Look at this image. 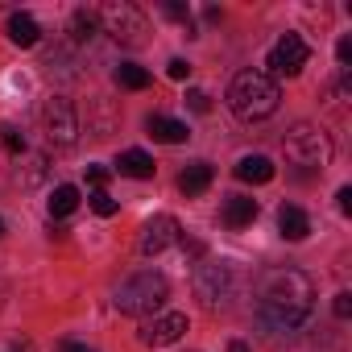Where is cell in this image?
I'll return each instance as SVG.
<instances>
[{"mask_svg":"<svg viewBox=\"0 0 352 352\" xmlns=\"http://www.w3.org/2000/svg\"><path fill=\"white\" fill-rule=\"evenodd\" d=\"M311 311H315V282L302 270L282 265V270H265L257 278V319L265 327L294 331Z\"/></svg>","mask_w":352,"mask_h":352,"instance_id":"6da1fadb","label":"cell"},{"mask_svg":"<svg viewBox=\"0 0 352 352\" xmlns=\"http://www.w3.org/2000/svg\"><path fill=\"white\" fill-rule=\"evenodd\" d=\"M278 104H282V87L265 71H241V75H232V83H228V108H232L236 120H249V124L253 120H270L278 112Z\"/></svg>","mask_w":352,"mask_h":352,"instance_id":"7a4b0ae2","label":"cell"},{"mask_svg":"<svg viewBox=\"0 0 352 352\" xmlns=\"http://www.w3.org/2000/svg\"><path fill=\"white\" fill-rule=\"evenodd\" d=\"M166 298H170V282H166V274H157V270H141V274H133V278H124L120 286H116V311L120 315H137V319H145V315H157L162 307H166Z\"/></svg>","mask_w":352,"mask_h":352,"instance_id":"3957f363","label":"cell"},{"mask_svg":"<svg viewBox=\"0 0 352 352\" xmlns=\"http://www.w3.org/2000/svg\"><path fill=\"white\" fill-rule=\"evenodd\" d=\"M282 149H286V162L298 166L302 174L327 170V166H331V153H336V149H331V137H327L319 124H311V120H298V124L286 133Z\"/></svg>","mask_w":352,"mask_h":352,"instance_id":"277c9868","label":"cell"},{"mask_svg":"<svg viewBox=\"0 0 352 352\" xmlns=\"http://www.w3.org/2000/svg\"><path fill=\"white\" fill-rule=\"evenodd\" d=\"M96 17H100L104 34H108L116 46H141V42H145V34H149L145 13H141L137 5H129V0H112V5H104Z\"/></svg>","mask_w":352,"mask_h":352,"instance_id":"5b68a950","label":"cell"},{"mask_svg":"<svg viewBox=\"0 0 352 352\" xmlns=\"http://www.w3.org/2000/svg\"><path fill=\"white\" fill-rule=\"evenodd\" d=\"M191 286H195V298H199L208 311H216V307H224V302L232 298V290H236V274H232L228 261H199Z\"/></svg>","mask_w":352,"mask_h":352,"instance_id":"8992f818","label":"cell"},{"mask_svg":"<svg viewBox=\"0 0 352 352\" xmlns=\"http://www.w3.org/2000/svg\"><path fill=\"white\" fill-rule=\"evenodd\" d=\"M42 129H46V141L54 149H71L79 141V112L67 96H50L46 108H42Z\"/></svg>","mask_w":352,"mask_h":352,"instance_id":"52a82bcc","label":"cell"},{"mask_svg":"<svg viewBox=\"0 0 352 352\" xmlns=\"http://www.w3.org/2000/svg\"><path fill=\"white\" fill-rule=\"evenodd\" d=\"M307 58H311V46L302 42V34H282L278 46H274L270 58H265V67H270L265 75H270V79H278V75L290 79V75H298V71L307 67Z\"/></svg>","mask_w":352,"mask_h":352,"instance_id":"ba28073f","label":"cell"},{"mask_svg":"<svg viewBox=\"0 0 352 352\" xmlns=\"http://www.w3.org/2000/svg\"><path fill=\"white\" fill-rule=\"evenodd\" d=\"M187 315L183 311H166V315H153L141 323V344L145 348H170V344H179L187 336Z\"/></svg>","mask_w":352,"mask_h":352,"instance_id":"9c48e42d","label":"cell"},{"mask_svg":"<svg viewBox=\"0 0 352 352\" xmlns=\"http://www.w3.org/2000/svg\"><path fill=\"white\" fill-rule=\"evenodd\" d=\"M183 241V224L174 220V216H153L145 228H141V241H137V249H141V257H157V253H166V249H174Z\"/></svg>","mask_w":352,"mask_h":352,"instance_id":"30bf717a","label":"cell"},{"mask_svg":"<svg viewBox=\"0 0 352 352\" xmlns=\"http://www.w3.org/2000/svg\"><path fill=\"white\" fill-rule=\"evenodd\" d=\"M232 174H236L241 183L265 187V183H274V174H278V170H274V162H270L265 153H245V157L236 162V170H232Z\"/></svg>","mask_w":352,"mask_h":352,"instance_id":"8fae6325","label":"cell"},{"mask_svg":"<svg viewBox=\"0 0 352 352\" xmlns=\"http://www.w3.org/2000/svg\"><path fill=\"white\" fill-rule=\"evenodd\" d=\"M257 199L253 195H228L224 199V212H220V220L228 224V228H249L253 220H257Z\"/></svg>","mask_w":352,"mask_h":352,"instance_id":"7c38bea8","label":"cell"},{"mask_svg":"<svg viewBox=\"0 0 352 352\" xmlns=\"http://www.w3.org/2000/svg\"><path fill=\"white\" fill-rule=\"evenodd\" d=\"M216 183V170H212V162H191L183 174H179V191L191 199V195H204L208 187Z\"/></svg>","mask_w":352,"mask_h":352,"instance_id":"4fadbf2b","label":"cell"},{"mask_svg":"<svg viewBox=\"0 0 352 352\" xmlns=\"http://www.w3.org/2000/svg\"><path fill=\"white\" fill-rule=\"evenodd\" d=\"M145 129H149V137L162 141V145H183V141L191 137V129H187L183 120H174V116H149Z\"/></svg>","mask_w":352,"mask_h":352,"instance_id":"5bb4252c","label":"cell"},{"mask_svg":"<svg viewBox=\"0 0 352 352\" xmlns=\"http://www.w3.org/2000/svg\"><path fill=\"white\" fill-rule=\"evenodd\" d=\"M278 228H282L286 241H307V236H311V216H307L298 204H282V212H278Z\"/></svg>","mask_w":352,"mask_h":352,"instance_id":"9a60e30c","label":"cell"},{"mask_svg":"<svg viewBox=\"0 0 352 352\" xmlns=\"http://www.w3.org/2000/svg\"><path fill=\"white\" fill-rule=\"evenodd\" d=\"M116 170L124 174V179H153V157L145 153V149H124L120 157H116Z\"/></svg>","mask_w":352,"mask_h":352,"instance_id":"2e32d148","label":"cell"},{"mask_svg":"<svg viewBox=\"0 0 352 352\" xmlns=\"http://www.w3.org/2000/svg\"><path fill=\"white\" fill-rule=\"evenodd\" d=\"M38 38H42V30H38V21H34L30 13H13V17H9V42H13V46L30 50V46H38Z\"/></svg>","mask_w":352,"mask_h":352,"instance_id":"e0dca14e","label":"cell"},{"mask_svg":"<svg viewBox=\"0 0 352 352\" xmlns=\"http://www.w3.org/2000/svg\"><path fill=\"white\" fill-rule=\"evenodd\" d=\"M75 208H79V187L63 183V187H54V191H50V216H54V220L71 216Z\"/></svg>","mask_w":352,"mask_h":352,"instance_id":"ac0fdd59","label":"cell"},{"mask_svg":"<svg viewBox=\"0 0 352 352\" xmlns=\"http://www.w3.org/2000/svg\"><path fill=\"white\" fill-rule=\"evenodd\" d=\"M116 83H120L124 91H145V87H149V71L137 67V63H120V67H116Z\"/></svg>","mask_w":352,"mask_h":352,"instance_id":"d6986e66","label":"cell"},{"mask_svg":"<svg viewBox=\"0 0 352 352\" xmlns=\"http://www.w3.org/2000/svg\"><path fill=\"white\" fill-rule=\"evenodd\" d=\"M96 30H100V17H96L91 9H75V13H71V34H75V42H91Z\"/></svg>","mask_w":352,"mask_h":352,"instance_id":"ffe728a7","label":"cell"},{"mask_svg":"<svg viewBox=\"0 0 352 352\" xmlns=\"http://www.w3.org/2000/svg\"><path fill=\"white\" fill-rule=\"evenodd\" d=\"M0 145H5L13 157H21V153H25V133H21L17 124H0Z\"/></svg>","mask_w":352,"mask_h":352,"instance_id":"44dd1931","label":"cell"},{"mask_svg":"<svg viewBox=\"0 0 352 352\" xmlns=\"http://www.w3.org/2000/svg\"><path fill=\"white\" fill-rule=\"evenodd\" d=\"M87 204H91V212H96V216H104V220L120 212V204H116L108 191H91V195H87Z\"/></svg>","mask_w":352,"mask_h":352,"instance_id":"7402d4cb","label":"cell"},{"mask_svg":"<svg viewBox=\"0 0 352 352\" xmlns=\"http://www.w3.org/2000/svg\"><path fill=\"white\" fill-rule=\"evenodd\" d=\"M162 13H166L170 21H179V25H187V38H191V9L183 5V0H166V5H162Z\"/></svg>","mask_w":352,"mask_h":352,"instance_id":"603a6c76","label":"cell"},{"mask_svg":"<svg viewBox=\"0 0 352 352\" xmlns=\"http://www.w3.org/2000/svg\"><path fill=\"white\" fill-rule=\"evenodd\" d=\"M108 179H112V170H108V166H87V183H91L96 191H104Z\"/></svg>","mask_w":352,"mask_h":352,"instance_id":"cb8c5ba5","label":"cell"},{"mask_svg":"<svg viewBox=\"0 0 352 352\" xmlns=\"http://www.w3.org/2000/svg\"><path fill=\"white\" fill-rule=\"evenodd\" d=\"M187 104H191L195 112H212V96H208V91H199V87H191V91H187Z\"/></svg>","mask_w":352,"mask_h":352,"instance_id":"d4e9b609","label":"cell"},{"mask_svg":"<svg viewBox=\"0 0 352 352\" xmlns=\"http://www.w3.org/2000/svg\"><path fill=\"white\" fill-rule=\"evenodd\" d=\"M331 311H336V319H348V315H352V294H348V290H340V294H336V302H331Z\"/></svg>","mask_w":352,"mask_h":352,"instance_id":"484cf974","label":"cell"},{"mask_svg":"<svg viewBox=\"0 0 352 352\" xmlns=\"http://www.w3.org/2000/svg\"><path fill=\"white\" fill-rule=\"evenodd\" d=\"M42 174H46V157H30V174H25V187L42 183Z\"/></svg>","mask_w":352,"mask_h":352,"instance_id":"4316f807","label":"cell"},{"mask_svg":"<svg viewBox=\"0 0 352 352\" xmlns=\"http://www.w3.org/2000/svg\"><path fill=\"white\" fill-rule=\"evenodd\" d=\"M166 71H170V79H191V63L187 58H170Z\"/></svg>","mask_w":352,"mask_h":352,"instance_id":"83f0119b","label":"cell"},{"mask_svg":"<svg viewBox=\"0 0 352 352\" xmlns=\"http://www.w3.org/2000/svg\"><path fill=\"white\" fill-rule=\"evenodd\" d=\"M336 58H340V67L352 63V38H340V42H336Z\"/></svg>","mask_w":352,"mask_h":352,"instance_id":"f1b7e54d","label":"cell"},{"mask_svg":"<svg viewBox=\"0 0 352 352\" xmlns=\"http://www.w3.org/2000/svg\"><path fill=\"white\" fill-rule=\"evenodd\" d=\"M336 204H340V212L348 216V212H352V187H340V191H336Z\"/></svg>","mask_w":352,"mask_h":352,"instance_id":"f546056e","label":"cell"},{"mask_svg":"<svg viewBox=\"0 0 352 352\" xmlns=\"http://www.w3.org/2000/svg\"><path fill=\"white\" fill-rule=\"evenodd\" d=\"M63 352H96V348H87V344H79V340H63Z\"/></svg>","mask_w":352,"mask_h":352,"instance_id":"4dcf8cb0","label":"cell"},{"mask_svg":"<svg viewBox=\"0 0 352 352\" xmlns=\"http://www.w3.org/2000/svg\"><path fill=\"white\" fill-rule=\"evenodd\" d=\"M228 352H249V344H245V340H232V344H228Z\"/></svg>","mask_w":352,"mask_h":352,"instance_id":"1f68e13d","label":"cell"},{"mask_svg":"<svg viewBox=\"0 0 352 352\" xmlns=\"http://www.w3.org/2000/svg\"><path fill=\"white\" fill-rule=\"evenodd\" d=\"M0 236H5V220H0Z\"/></svg>","mask_w":352,"mask_h":352,"instance_id":"d6a6232c","label":"cell"}]
</instances>
